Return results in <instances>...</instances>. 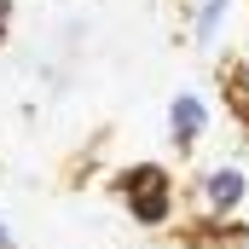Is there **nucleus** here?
Listing matches in <instances>:
<instances>
[{"label":"nucleus","mask_w":249,"mask_h":249,"mask_svg":"<svg viewBox=\"0 0 249 249\" xmlns=\"http://www.w3.org/2000/svg\"><path fill=\"white\" fill-rule=\"evenodd\" d=\"M191 209L203 226H232L238 214L249 209V174L244 162H214L191 180Z\"/></svg>","instance_id":"f257e3e1"},{"label":"nucleus","mask_w":249,"mask_h":249,"mask_svg":"<svg viewBox=\"0 0 249 249\" xmlns=\"http://www.w3.org/2000/svg\"><path fill=\"white\" fill-rule=\"evenodd\" d=\"M226 99H232V105L249 116V29H244V41H238V58H232V70H226Z\"/></svg>","instance_id":"39448f33"},{"label":"nucleus","mask_w":249,"mask_h":249,"mask_svg":"<svg viewBox=\"0 0 249 249\" xmlns=\"http://www.w3.org/2000/svg\"><path fill=\"white\" fill-rule=\"evenodd\" d=\"M232 6H238V0H191L186 29H191V41H197L203 53L220 47V35H226V23H232Z\"/></svg>","instance_id":"20e7f679"},{"label":"nucleus","mask_w":249,"mask_h":249,"mask_svg":"<svg viewBox=\"0 0 249 249\" xmlns=\"http://www.w3.org/2000/svg\"><path fill=\"white\" fill-rule=\"evenodd\" d=\"M116 197H122V209L139 220V226H168L174 209H180V186H174L168 168H157V162L127 168L122 180H116Z\"/></svg>","instance_id":"f03ea898"},{"label":"nucleus","mask_w":249,"mask_h":249,"mask_svg":"<svg viewBox=\"0 0 249 249\" xmlns=\"http://www.w3.org/2000/svg\"><path fill=\"white\" fill-rule=\"evenodd\" d=\"M6 29H12V0H0V41H6Z\"/></svg>","instance_id":"423d86ee"},{"label":"nucleus","mask_w":249,"mask_h":249,"mask_svg":"<svg viewBox=\"0 0 249 249\" xmlns=\"http://www.w3.org/2000/svg\"><path fill=\"white\" fill-rule=\"evenodd\" d=\"M203 133H209V99H203L197 87H180V93L168 99V145H174V151H197Z\"/></svg>","instance_id":"7ed1b4c3"},{"label":"nucleus","mask_w":249,"mask_h":249,"mask_svg":"<svg viewBox=\"0 0 249 249\" xmlns=\"http://www.w3.org/2000/svg\"><path fill=\"white\" fill-rule=\"evenodd\" d=\"M0 249H18V232H12L6 220H0Z\"/></svg>","instance_id":"0eeeda50"}]
</instances>
